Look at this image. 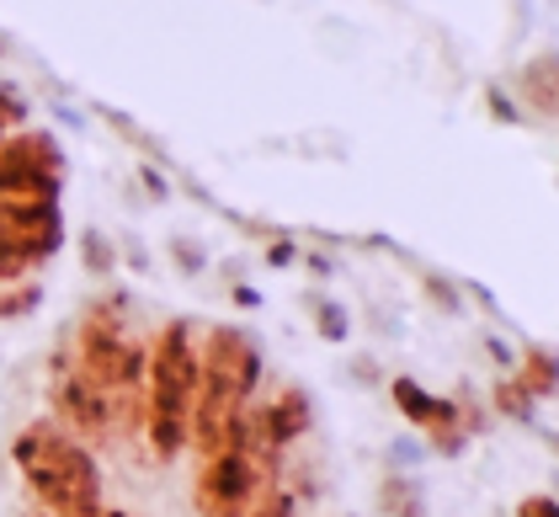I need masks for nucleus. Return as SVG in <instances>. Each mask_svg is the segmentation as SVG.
<instances>
[{"instance_id": "obj_1", "label": "nucleus", "mask_w": 559, "mask_h": 517, "mask_svg": "<svg viewBox=\"0 0 559 517\" xmlns=\"http://www.w3.org/2000/svg\"><path fill=\"white\" fill-rule=\"evenodd\" d=\"M11 459L33 491V507L48 517H102V470L75 432L33 422L11 443Z\"/></svg>"}, {"instance_id": "obj_2", "label": "nucleus", "mask_w": 559, "mask_h": 517, "mask_svg": "<svg viewBox=\"0 0 559 517\" xmlns=\"http://www.w3.org/2000/svg\"><path fill=\"white\" fill-rule=\"evenodd\" d=\"M192 395H198V342H192V326L171 320L144 346V427L139 432L160 465H176L187 454Z\"/></svg>"}, {"instance_id": "obj_3", "label": "nucleus", "mask_w": 559, "mask_h": 517, "mask_svg": "<svg viewBox=\"0 0 559 517\" xmlns=\"http://www.w3.org/2000/svg\"><path fill=\"white\" fill-rule=\"evenodd\" d=\"M261 485H266V480H261V470L251 465L246 443H240V448H218V454L203 459V470H198L192 507H198V517H246Z\"/></svg>"}, {"instance_id": "obj_4", "label": "nucleus", "mask_w": 559, "mask_h": 517, "mask_svg": "<svg viewBox=\"0 0 559 517\" xmlns=\"http://www.w3.org/2000/svg\"><path fill=\"white\" fill-rule=\"evenodd\" d=\"M516 385L527 389V400H559V352L555 346H522Z\"/></svg>"}, {"instance_id": "obj_5", "label": "nucleus", "mask_w": 559, "mask_h": 517, "mask_svg": "<svg viewBox=\"0 0 559 517\" xmlns=\"http://www.w3.org/2000/svg\"><path fill=\"white\" fill-rule=\"evenodd\" d=\"M522 102L559 118V54H538L527 70H522Z\"/></svg>"}, {"instance_id": "obj_6", "label": "nucleus", "mask_w": 559, "mask_h": 517, "mask_svg": "<svg viewBox=\"0 0 559 517\" xmlns=\"http://www.w3.org/2000/svg\"><path fill=\"white\" fill-rule=\"evenodd\" d=\"M379 513L384 517H427V496L411 474H384L379 485Z\"/></svg>"}, {"instance_id": "obj_7", "label": "nucleus", "mask_w": 559, "mask_h": 517, "mask_svg": "<svg viewBox=\"0 0 559 517\" xmlns=\"http://www.w3.org/2000/svg\"><path fill=\"white\" fill-rule=\"evenodd\" d=\"M294 513H299V496L288 491V480H266L246 517H294Z\"/></svg>"}, {"instance_id": "obj_8", "label": "nucleus", "mask_w": 559, "mask_h": 517, "mask_svg": "<svg viewBox=\"0 0 559 517\" xmlns=\"http://www.w3.org/2000/svg\"><path fill=\"white\" fill-rule=\"evenodd\" d=\"M496 411L512 416V422H533V400H527V389L516 385V379H501V385H496Z\"/></svg>"}, {"instance_id": "obj_9", "label": "nucleus", "mask_w": 559, "mask_h": 517, "mask_svg": "<svg viewBox=\"0 0 559 517\" xmlns=\"http://www.w3.org/2000/svg\"><path fill=\"white\" fill-rule=\"evenodd\" d=\"M38 299H44V289H38V283H27V289H16V294H5V299H0V315H5V320H16V315L38 309Z\"/></svg>"}, {"instance_id": "obj_10", "label": "nucleus", "mask_w": 559, "mask_h": 517, "mask_svg": "<svg viewBox=\"0 0 559 517\" xmlns=\"http://www.w3.org/2000/svg\"><path fill=\"white\" fill-rule=\"evenodd\" d=\"M314 320H320V337H325V342H346V315H342V304H320V309H314Z\"/></svg>"}, {"instance_id": "obj_11", "label": "nucleus", "mask_w": 559, "mask_h": 517, "mask_svg": "<svg viewBox=\"0 0 559 517\" xmlns=\"http://www.w3.org/2000/svg\"><path fill=\"white\" fill-rule=\"evenodd\" d=\"M516 517H559V502L555 496H522V502H516Z\"/></svg>"}, {"instance_id": "obj_12", "label": "nucleus", "mask_w": 559, "mask_h": 517, "mask_svg": "<svg viewBox=\"0 0 559 517\" xmlns=\"http://www.w3.org/2000/svg\"><path fill=\"white\" fill-rule=\"evenodd\" d=\"M86 261L107 272V267H112V251H107V240H96V235H91V240H86Z\"/></svg>"}, {"instance_id": "obj_13", "label": "nucleus", "mask_w": 559, "mask_h": 517, "mask_svg": "<svg viewBox=\"0 0 559 517\" xmlns=\"http://www.w3.org/2000/svg\"><path fill=\"white\" fill-rule=\"evenodd\" d=\"M266 257H272V261H277V267H283V261H294V246H288V240H277V246H272Z\"/></svg>"}, {"instance_id": "obj_14", "label": "nucleus", "mask_w": 559, "mask_h": 517, "mask_svg": "<svg viewBox=\"0 0 559 517\" xmlns=\"http://www.w3.org/2000/svg\"><path fill=\"white\" fill-rule=\"evenodd\" d=\"M549 448H555V454H559V432H549Z\"/></svg>"}, {"instance_id": "obj_15", "label": "nucleus", "mask_w": 559, "mask_h": 517, "mask_svg": "<svg viewBox=\"0 0 559 517\" xmlns=\"http://www.w3.org/2000/svg\"><path fill=\"white\" fill-rule=\"evenodd\" d=\"M102 517H129V513H118V507H107V513H102Z\"/></svg>"}, {"instance_id": "obj_16", "label": "nucleus", "mask_w": 559, "mask_h": 517, "mask_svg": "<svg viewBox=\"0 0 559 517\" xmlns=\"http://www.w3.org/2000/svg\"><path fill=\"white\" fill-rule=\"evenodd\" d=\"M27 517H48V513H38V507H33V513H27Z\"/></svg>"}]
</instances>
